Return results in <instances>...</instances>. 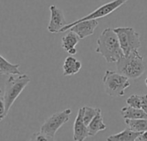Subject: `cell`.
I'll list each match as a JSON object with an SVG mask.
<instances>
[{
  "label": "cell",
  "mask_w": 147,
  "mask_h": 141,
  "mask_svg": "<svg viewBox=\"0 0 147 141\" xmlns=\"http://www.w3.org/2000/svg\"><path fill=\"white\" fill-rule=\"evenodd\" d=\"M96 44V52L100 53L108 63H116L124 56L118 35L112 28H107L102 32Z\"/></svg>",
  "instance_id": "6da1fadb"
},
{
  "label": "cell",
  "mask_w": 147,
  "mask_h": 141,
  "mask_svg": "<svg viewBox=\"0 0 147 141\" xmlns=\"http://www.w3.org/2000/svg\"><path fill=\"white\" fill-rule=\"evenodd\" d=\"M117 72L128 78L138 79L146 71L145 61L139 51L122 56L116 62Z\"/></svg>",
  "instance_id": "7a4b0ae2"
},
{
  "label": "cell",
  "mask_w": 147,
  "mask_h": 141,
  "mask_svg": "<svg viewBox=\"0 0 147 141\" xmlns=\"http://www.w3.org/2000/svg\"><path fill=\"white\" fill-rule=\"evenodd\" d=\"M14 76L15 75H10L9 77L6 81L3 95L2 96L5 104L6 115H8V112L15 101L30 82V78L28 75L22 74L18 78H15Z\"/></svg>",
  "instance_id": "3957f363"
},
{
  "label": "cell",
  "mask_w": 147,
  "mask_h": 141,
  "mask_svg": "<svg viewBox=\"0 0 147 141\" xmlns=\"http://www.w3.org/2000/svg\"><path fill=\"white\" fill-rule=\"evenodd\" d=\"M127 77L119 73L107 70L103 78L104 90L107 95L113 97H120L125 95V90L130 86V82Z\"/></svg>",
  "instance_id": "277c9868"
},
{
  "label": "cell",
  "mask_w": 147,
  "mask_h": 141,
  "mask_svg": "<svg viewBox=\"0 0 147 141\" xmlns=\"http://www.w3.org/2000/svg\"><path fill=\"white\" fill-rule=\"evenodd\" d=\"M114 29L118 35L124 55H129L140 49L141 47L140 34L134 28H115Z\"/></svg>",
  "instance_id": "5b68a950"
},
{
  "label": "cell",
  "mask_w": 147,
  "mask_h": 141,
  "mask_svg": "<svg viewBox=\"0 0 147 141\" xmlns=\"http://www.w3.org/2000/svg\"><path fill=\"white\" fill-rule=\"evenodd\" d=\"M71 109H67L61 112L54 113L40 127V132L54 139L57 131L70 120Z\"/></svg>",
  "instance_id": "8992f818"
},
{
  "label": "cell",
  "mask_w": 147,
  "mask_h": 141,
  "mask_svg": "<svg viewBox=\"0 0 147 141\" xmlns=\"http://www.w3.org/2000/svg\"><path fill=\"white\" fill-rule=\"evenodd\" d=\"M128 0H114L112 2H109V3H107L100 7H98L96 10H94L93 12H91L90 14L71 22V23H68L65 27H64L61 30H60V33L61 32H65L66 30H69L72 26H74L75 24L82 22V21H85V20H92V19H98V18H101V17H104L109 14H111L113 11H115V9H117L118 8H120L121 5H123L125 3H127Z\"/></svg>",
  "instance_id": "52a82bcc"
},
{
  "label": "cell",
  "mask_w": 147,
  "mask_h": 141,
  "mask_svg": "<svg viewBox=\"0 0 147 141\" xmlns=\"http://www.w3.org/2000/svg\"><path fill=\"white\" fill-rule=\"evenodd\" d=\"M49 9L51 12V18L47 26V30L52 34L60 33V30L68 24L65 15L63 11L54 4L50 5Z\"/></svg>",
  "instance_id": "ba28073f"
},
{
  "label": "cell",
  "mask_w": 147,
  "mask_h": 141,
  "mask_svg": "<svg viewBox=\"0 0 147 141\" xmlns=\"http://www.w3.org/2000/svg\"><path fill=\"white\" fill-rule=\"evenodd\" d=\"M88 126L84 121V107L78 109V115L73 125V140L83 141L88 138Z\"/></svg>",
  "instance_id": "9c48e42d"
},
{
  "label": "cell",
  "mask_w": 147,
  "mask_h": 141,
  "mask_svg": "<svg viewBox=\"0 0 147 141\" xmlns=\"http://www.w3.org/2000/svg\"><path fill=\"white\" fill-rule=\"evenodd\" d=\"M99 22L96 19L85 20L75 24L69 30L75 32L80 37V39H84L94 34L95 29L96 28Z\"/></svg>",
  "instance_id": "30bf717a"
},
{
  "label": "cell",
  "mask_w": 147,
  "mask_h": 141,
  "mask_svg": "<svg viewBox=\"0 0 147 141\" xmlns=\"http://www.w3.org/2000/svg\"><path fill=\"white\" fill-rule=\"evenodd\" d=\"M80 37L73 31L70 30L61 40V47L62 48L67 52L71 55H74L77 53L76 46L80 40Z\"/></svg>",
  "instance_id": "8fae6325"
},
{
  "label": "cell",
  "mask_w": 147,
  "mask_h": 141,
  "mask_svg": "<svg viewBox=\"0 0 147 141\" xmlns=\"http://www.w3.org/2000/svg\"><path fill=\"white\" fill-rule=\"evenodd\" d=\"M107 126L103 122V117L102 114L101 109H99L97 115L94 117V119L90 121V123L88 126V130H89V135L90 137L96 136L99 132L106 130Z\"/></svg>",
  "instance_id": "7c38bea8"
},
{
  "label": "cell",
  "mask_w": 147,
  "mask_h": 141,
  "mask_svg": "<svg viewBox=\"0 0 147 141\" xmlns=\"http://www.w3.org/2000/svg\"><path fill=\"white\" fill-rule=\"evenodd\" d=\"M82 67V63L72 56H68L63 64V75L72 76L77 74Z\"/></svg>",
  "instance_id": "4fadbf2b"
},
{
  "label": "cell",
  "mask_w": 147,
  "mask_h": 141,
  "mask_svg": "<svg viewBox=\"0 0 147 141\" xmlns=\"http://www.w3.org/2000/svg\"><path fill=\"white\" fill-rule=\"evenodd\" d=\"M143 133L140 132H135L131 130L129 128H126L125 130L121 131L119 134L111 135L107 138V140L109 141H135L139 139V137Z\"/></svg>",
  "instance_id": "5bb4252c"
},
{
  "label": "cell",
  "mask_w": 147,
  "mask_h": 141,
  "mask_svg": "<svg viewBox=\"0 0 147 141\" xmlns=\"http://www.w3.org/2000/svg\"><path fill=\"white\" fill-rule=\"evenodd\" d=\"M121 115L124 119H147V113L145 110L131 106L122 108Z\"/></svg>",
  "instance_id": "9a60e30c"
},
{
  "label": "cell",
  "mask_w": 147,
  "mask_h": 141,
  "mask_svg": "<svg viewBox=\"0 0 147 141\" xmlns=\"http://www.w3.org/2000/svg\"><path fill=\"white\" fill-rule=\"evenodd\" d=\"M19 64H11L4 57L0 56V73L2 75H21Z\"/></svg>",
  "instance_id": "2e32d148"
},
{
  "label": "cell",
  "mask_w": 147,
  "mask_h": 141,
  "mask_svg": "<svg viewBox=\"0 0 147 141\" xmlns=\"http://www.w3.org/2000/svg\"><path fill=\"white\" fill-rule=\"evenodd\" d=\"M125 123L133 131L140 133L147 131V119H125Z\"/></svg>",
  "instance_id": "e0dca14e"
},
{
  "label": "cell",
  "mask_w": 147,
  "mask_h": 141,
  "mask_svg": "<svg viewBox=\"0 0 147 141\" xmlns=\"http://www.w3.org/2000/svg\"><path fill=\"white\" fill-rule=\"evenodd\" d=\"M98 110L99 109H95L90 106H84V121L87 126H89L90 121L97 115Z\"/></svg>",
  "instance_id": "ac0fdd59"
},
{
  "label": "cell",
  "mask_w": 147,
  "mask_h": 141,
  "mask_svg": "<svg viewBox=\"0 0 147 141\" xmlns=\"http://www.w3.org/2000/svg\"><path fill=\"white\" fill-rule=\"evenodd\" d=\"M127 104L128 106L141 109V96L139 95H132L127 99Z\"/></svg>",
  "instance_id": "d6986e66"
},
{
  "label": "cell",
  "mask_w": 147,
  "mask_h": 141,
  "mask_svg": "<svg viewBox=\"0 0 147 141\" xmlns=\"http://www.w3.org/2000/svg\"><path fill=\"white\" fill-rule=\"evenodd\" d=\"M54 139H53V138H51V137H49V136H47V134H45L44 133H42V132H38V133H35V134H34L32 136H31V138H30V140H53Z\"/></svg>",
  "instance_id": "ffe728a7"
},
{
  "label": "cell",
  "mask_w": 147,
  "mask_h": 141,
  "mask_svg": "<svg viewBox=\"0 0 147 141\" xmlns=\"http://www.w3.org/2000/svg\"><path fill=\"white\" fill-rule=\"evenodd\" d=\"M0 107H1V110H0V121H3L5 116L7 115H6V112H5V104H4V101H3V98L1 97L0 98Z\"/></svg>",
  "instance_id": "44dd1931"
},
{
  "label": "cell",
  "mask_w": 147,
  "mask_h": 141,
  "mask_svg": "<svg viewBox=\"0 0 147 141\" xmlns=\"http://www.w3.org/2000/svg\"><path fill=\"white\" fill-rule=\"evenodd\" d=\"M141 109L147 113V94L141 96Z\"/></svg>",
  "instance_id": "7402d4cb"
},
{
  "label": "cell",
  "mask_w": 147,
  "mask_h": 141,
  "mask_svg": "<svg viewBox=\"0 0 147 141\" xmlns=\"http://www.w3.org/2000/svg\"><path fill=\"white\" fill-rule=\"evenodd\" d=\"M137 140H140V141H147V131L146 132H144L140 137H139V139Z\"/></svg>",
  "instance_id": "603a6c76"
},
{
  "label": "cell",
  "mask_w": 147,
  "mask_h": 141,
  "mask_svg": "<svg viewBox=\"0 0 147 141\" xmlns=\"http://www.w3.org/2000/svg\"><path fill=\"white\" fill-rule=\"evenodd\" d=\"M145 83H146V87H147V76H146V81H145Z\"/></svg>",
  "instance_id": "cb8c5ba5"
}]
</instances>
